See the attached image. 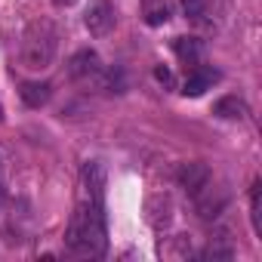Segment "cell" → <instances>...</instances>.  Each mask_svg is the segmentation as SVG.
Instances as JSON below:
<instances>
[{"instance_id": "cell-6", "label": "cell", "mask_w": 262, "mask_h": 262, "mask_svg": "<svg viewBox=\"0 0 262 262\" xmlns=\"http://www.w3.org/2000/svg\"><path fill=\"white\" fill-rule=\"evenodd\" d=\"M173 213H176V207H173V198L167 191H158V194L145 198V219H148L151 228H158V231L170 228Z\"/></svg>"}, {"instance_id": "cell-19", "label": "cell", "mask_w": 262, "mask_h": 262, "mask_svg": "<svg viewBox=\"0 0 262 262\" xmlns=\"http://www.w3.org/2000/svg\"><path fill=\"white\" fill-rule=\"evenodd\" d=\"M56 7H71V4H77V0H53Z\"/></svg>"}, {"instance_id": "cell-8", "label": "cell", "mask_w": 262, "mask_h": 262, "mask_svg": "<svg viewBox=\"0 0 262 262\" xmlns=\"http://www.w3.org/2000/svg\"><path fill=\"white\" fill-rule=\"evenodd\" d=\"M68 74L74 77V80H96L99 74H102V59H99V53L96 50H77L74 56H71V62H68Z\"/></svg>"}, {"instance_id": "cell-11", "label": "cell", "mask_w": 262, "mask_h": 262, "mask_svg": "<svg viewBox=\"0 0 262 262\" xmlns=\"http://www.w3.org/2000/svg\"><path fill=\"white\" fill-rule=\"evenodd\" d=\"M19 96H22V102H25L28 108H40V105H47V102H50L53 86H50L47 80H25V83H22V90H19Z\"/></svg>"}, {"instance_id": "cell-16", "label": "cell", "mask_w": 262, "mask_h": 262, "mask_svg": "<svg viewBox=\"0 0 262 262\" xmlns=\"http://www.w3.org/2000/svg\"><path fill=\"white\" fill-rule=\"evenodd\" d=\"M182 10H185V16L194 19V22H201V19L207 16V4H204V0H182Z\"/></svg>"}, {"instance_id": "cell-13", "label": "cell", "mask_w": 262, "mask_h": 262, "mask_svg": "<svg viewBox=\"0 0 262 262\" xmlns=\"http://www.w3.org/2000/svg\"><path fill=\"white\" fill-rule=\"evenodd\" d=\"M213 114L225 117V120H241V117H247V105L237 96H222L213 102Z\"/></svg>"}, {"instance_id": "cell-18", "label": "cell", "mask_w": 262, "mask_h": 262, "mask_svg": "<svg viewBox=\"0 0 262 262\" xmlns=\"http://www.w3.org/2000/svg\"><path fill=\"white\" fill-rule=\"evenodd\" d=\"M7 201H10V194H7V188H4V185H0V207H4Z\"/></svg>"}, {"instance_id": "cell-17", "label": "cell", "mask_w": 262, "mask_h": 262, "mask_svg": "<svg viewBox=\"0 0 262 262\" xmlns=\"http://www.w3.org/2000/svg\"><path fill=\"white\" fill-rule=\"evenodd\" d=\"M155 77H158L164 86H173V74H170V68H164V65H155Z\"/></svg>"}, {"instance_id": "cell-1", "label": "cell", "mask_w": 262, "mask_h": 262, "mask_svg": "<svg viewBox=\"0 0 262 262\" xmlns=\"http://www.w3.org/2000/svg\"><path fill=\"white\" fill-rule=\"evenodd\" d=\"M105 244H108L105 241V204L77 198V210L65 231V250L74 256L93 259V256L105 253Z\"/></svg>"}, {"instance_id": "cell-4", "label": "cell", "mask_w": 262, "mask_h": 262, "mask_svg": "<svg viewBox=\"0 0 262 262\" xmlns=\"http://www.w3.org/2000/svg\"><path fill=\"white\" fill-rule=\"evenodd\" d=\"M83 25L93 37H105L114 28V4L111 0H90V7L83 10Z\"/></svg>"}, {"instance_id": "cell-10", "label": "cell", "mask_w": 262, "mask_h": 262, "mask_svg": "<svg viewBox=\"0 0 262 262\" xmlns=\"http://www.w3.org/2000/svg\"><path fill=\"white\" fill-rule=\"evenodd\" d=\"M173 53L185 68H198L204 59V43L198 37H173Z\"/></svg>"}, {"instance_id": "cell-7", "label": "cell", "mask_w": 262, "mask_h": 262, "mask_svg": "<svg viewBox=\"0 0 262 262\" xmlns=\"http://www.w3.org/2000/svg\"><path fill=\"white\" fill-rule=\"evenodd\" d=\"M80 198L105 204V167L99 161H86L80 170Z\"/></svg>"}, {"instance_id": "cell-2", "label": "cell", "mask_w": 262, "mask_h": 262, "mask_svg": "<svg viewBox=\"0 0 262 262\" xmlns=\"http://www.w3.org/2000/svg\"><path fill=\"white\" fill-rule=\"evenodd\" d=\"M56 47H59V34L50 22H31L22 34V50H19V59H22V68L28 71H43L53 65L56 59Z\"/></svg>"}, {"instance_id": "cell-14", "label": "cell", "mask_w": 262, "mask_h": 262, "mask_svg": "<svg viewBox=\"0 0 262 262\" xmlns=\"http://www.w3.org/2000/svg\"><path fill=\"white\" fill-rule=\"evenodd\" d=\"M234 256V247L228 244V234L225 231H219L216 237H210V244H207V250H201V259H231Z\"/></svg>"}, {"instance_id": "cell-9", "label": "cell", "mask_w": 262, "mask_h": 262, "mask_svg": "<svg viewBox=\"0 0 262 262\" xmlns=\"http://www.w3.org/2000/svg\"><path fill=\"white\" fill-rule=\"evenodd\" d=\"M216 80H219V71H216V68H204V65H198V68H191V74L185 77V83H182V96H185V99H198V96H204Z\"/></svg>"}, {"instance_id": "cell-20", "label": "cell", "mask_w": 262, "mask_h": 262, "mask_svg": "<svg viewBox=\"0 0 262 262\" xmlns=\"http://www.w3.org/2000/svg\"><path fill=\"white\" fill-rule=\"evenodd\" d=\"M0 120H4V108H0Z\"/></svg>"}, {"instance_id": "cell-5", "label": "cell", "mask_w": 262, "mask_h": 262, "mask_svg": "<svg viewBox=\"0 0 262 262\" xmlns=\"http://www.w3.org/2000/svg\"><path fill=\"white\" fill-rule=\"evenodd\" d=\"M198 198V204H194V213H198V219H204V222H216L222 213H225V207H228V201H231V194H228V188H204L201 194H194Z\"/></svg>"}, {"instance_id": "cell-15", "label": "cell", "mask_w": 262, "mask_h": 262, "mask_svg": "<svg viewBox=\"0 0 262 262\" xmlns=\"http://www.w3.org/2000/svg\"><path fill=\"white\" fill-rule=\"evenodd\" d=\"M259 194H262V182H253V191H250V216H253L256 234H262V222H259Z\"/></svg>"}, {"instance_id": "cell-3", "label": "cell", "mask_w": 262, "mask_h": 262, "mask_svg": "<svg viewBox=\"0 0 262 262\" xmlns=\"http://www.w3.org/2000/svg\"><path fill=\"white\" fill-rule=\"evenodd\" d=\"M210 167L204 164V161H185V164H179V170H176V185L185 191V194H201L207 185H210Z\"/></svg>"}, {"instance_id": "cell-12", "label": "cell", "mask_w": 262, "mask_h": 262, "mask_svg": "<svg viewBox=\"0 0 262 262\" xmlns=\"http://www.w3.org/2000/svg\"><path fill=\"white\" fill-rule=\"evenodd\" d=\"M142 16H145V22L151 28H161V25L170 22L173 4H170V0H142Z\"/></svg>"}]
</instances>
